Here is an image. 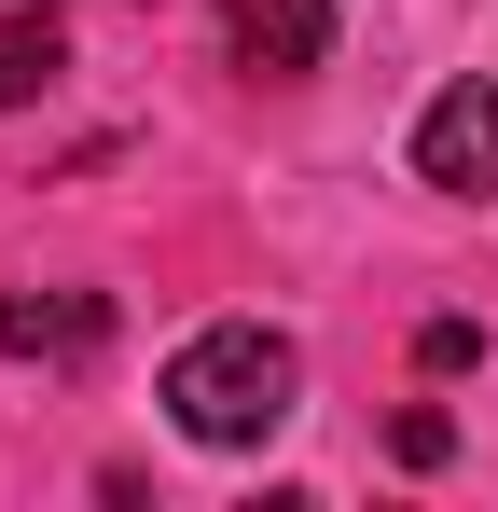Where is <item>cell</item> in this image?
<instances>
[{
	"instance_id": "6da1fadb",
	"label": "cell",
	"mask_w": 498,
	"mask_h": 512,
	"mask_svg": "<svg viewBox=\"0 0 498 512\" xmlns=\"http://www.w3.org/2000/svg\"><path fill=\"white\" fill-rule=\"evenodd\" d=\"M291 388H305V360H291V333H263V319H208V333L166 360V416L194 429V443H222V457L291 416Z\"/></svg>"
},
{
	"instance_id": "7a4b0ae2",
	"label": "cell",
	"mask_w": 498,
	"mask_h": 512,
	"mask_svg": "<svg viewBox=\"0 0 498 512\" xmlns=\"http://www.w3.org/2000/svg\"><path fill=\"white\" fill-rule=\"evenodd\" d=\"M415 180H443V194H485V180H498V84H443V97H429Z\"/></svg>"
},
{
	"instance_id": "3957f363",
	"label": "cell",
	"mask_w": 498,
	"mask_h": 512,
	"mask_svg": "<svg viewBox=\"0 0 498 512\" xmlns=\"http://www.w3.org/2000/svg\"><path fill=\"white\" fill-rule=\"evenodd\" d=\"M111 291H0V360H97Z\"/></svg>"
},
{
	"instance_id": "277c9868",
	"label": "cell",
	"mask_w": 498,
	"mask_h": 512,
	"mask_svg": "<svg viewBox=\"0 0 498 512\" xmlns=\"http://www.w3.org/2000/svg\"><path fill=\"white\" fill-rule=\"evenodd\" d=\"M222 42L249 70H319L332 56V0H222Z\"/></svg>"
},
{
	"instance_id": "5b68a950",
	"label": "cell",
	"mask_w": 498,
	"mask_h": 512,
	"mask_svg": "<svg viewBox=\"0 0 498 512\" xmlns=\"http://www.w3.org/2000/svg\"><path fill=\"white\" fill-rule=\"evenodd\" d=\"M42 84H56V28H14V42H0V111L42 97Z\"/></svg>"
},
{
	"instance_id": "8992f818",
	"label": "cell",
	"mask_w": 498,
	"mask_h": 512,
	"mask_svg": "<svg viewBox=\"0 0 498 512\" xmlns=\"http://www.w3.org/2000/svg\"><path fill=\"white\" fill-rule=\"evenodd\" d=\"M388 457H402V471H443V457H457V416H429V402H415V416L388 429Z\"/></svg>"
}]
</instances>
